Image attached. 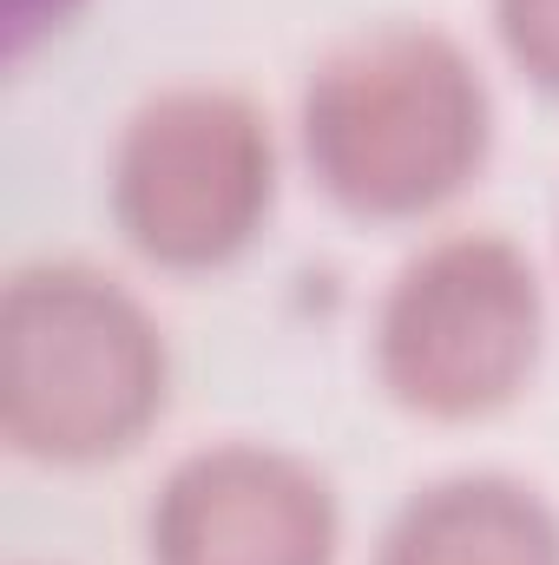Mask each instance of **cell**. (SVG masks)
<instances>
[{"mask_svg": "<svg viewBox=\"0 0 559 565\" xmlns=\"http://www.w3.org/2000/svg\"><path fill=\"white\" fill-rule=\"evenodd\" d=\"M171 402V349L139 289L80 264H20L0 296V427L20 460L106 467Z\"/></svg>", "mask_w": 559, "mask_h": 565, "instance_id": "cell-2", "label": "cell"}, {"mask_svg": "<svg viewBox=\"0 0 559 565\" xmlns=\"http://www.w3.org/2000/svg\"><path fill=\"white\" fill-rule=\"evenodd\" d=\"M80 7H86V0H7V53H13V60L33 53V40L73 26Z\"/></svg>", "mask_w": 559, "mask_h": 565, "instance_id": "cell-8", "label": "cell"}, {"mask_svg": "<svg viewBox=\"0 0 559 565\" xmlns=\"http://www.w3.org/2000/svg\"><path fill=\"white\" fill-rule=\"evenodd\" d=\"M106 211L151 270L204 277L238 264L277 211V132L251 93L165 86L119 126Z\"/></svg>", "mask_w": 559, "mask_h": 565, "instance_id": "cell-4", "label": "cell"}, {"mask_svg": "<svg viewBox=\"0 0 559 565\" xmlns=\"http://www.w3.org/2000/svg\"><path fill=\"white\" fill-rule=\"evenodd\" d=\"M336 487L271 440L191 447L145 507L151 565H336Z\"/></svg>", "mask_w": 559, "mask_h": 565, "instance_id": "cell-5", "label": "cell"}, {"mask_svg": "<svg viewBox=\"0 0 559 565\" xmlns=\"http://www.w3.org/2000/svg\"><path fill=\"white\" fill-rule=\"evenodd\" d=\"M547 289L534 257L500 231L421 244L376 309V382L421 422H487L540 369Z\"/></svg>", "mask_w": 559, "mask_h": 565, "instance_id": "cell-3", "label": "cell"}, {"mask_svg": "<svg viewBox=\"0 0 559 565\" xmlns=\"http://www.w3.org/2000/svg\"><path fill=\"white\" fill-rule=\"evenodd\" d=\"M376 565H559V513L514 473H447L395 507Z\"/></svg>", "mask_w": 559, "mask_h": 565, "instance_id": "cell-6", "label": "cell"}, {"mask_svg": "<svg viewBox=\"0 0 559 565\" xmlns=\"http://www.w3.org/2000/svg\"><path fill=\"white\" fill-rule=\"evenodd\" d=\"M296 145L336 211L362 224H421L487 171L494 93L454 33L415 20L376 26L316 60Z\"/></svg>", "mask_w": 559, "mask_h": 565, "instance_id": "cell-1", "label": "cell"}, {"mask_svg": "<svg viewBox=\"0 0 559 565\" xmlns=\"http://www.w3.org/2000/svg\"><path fill=\"white\" fill-rule=\"evenodd\" d=\"M494 7V40L514 60L527 86L559 99V0H487Z\"/></svg>", "mask_w": 559, "mask_h": 565, "instance_id": "cell-7", "label": "cell"}]
</instances>
